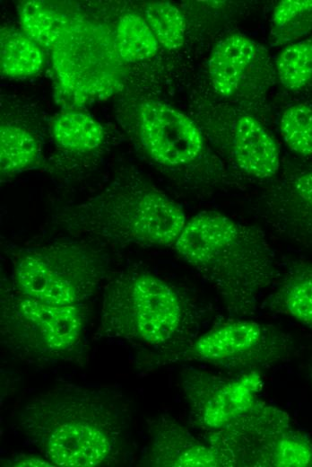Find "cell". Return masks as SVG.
Returning a JSON list of instances; mask_svg holds the SVG:
<instances>
[{
  "instance_id": "26",
  "label": "cell",
  "mask_w": 312,
  "mask_h": 467,
  "mask_svg": "<svg viewBox=\"0 0 312 467\" xmlns=\"http://www.w3.org/2000/svg\"><path fill=\"white\" fill-rule=\"evenodd\" d=\"M308 377H309V381L312 384V362L308 365Z\"/></svg>"
},
{
  "instance_id": "17",
  "label": "cell",
  "mask_w": 312,
  "mask_h": 467,
  "mask_svg": "<svg viewBox=\"0 0 312 467\" xmlns=\"http://www.w3.org/2000/svg\"><path fill=\"white\" fill-rule=\"evenodd\" d=\"M39 141L26 128L11 123L0 128V167L10 177L34 167L40 159Z\"/></svg>"
},
{
  "instance_id": "15",
  "label": "cell",
  "mask_w": 312,
  "mask_h": 467,
  "mask_svg": "<svg viewBox=\"0 0 312 467\" xmlns=\"http://www.w3.org/2000/svg\"><path fill=\"white\" fill-rule=\"evenodd\" d=\"M56 148L76 158L99 151L105 139L102 126L91 116L81 112H65L57 116L51 127Z\"/></svg>"
},
{
  "instance_id": "18",
  "label": "cell",
  "mask_w": 312,
  "mask_h": 467,
  "mask_svg": "<svg viewBox=\"0 0 312 467\" xmlns=\"http://www.w3.org/2000/svg\"><path fill=\"white\" fill-rule=\"evenodd\" d=\"M0 39V66L3 75L27 76L39 72L44 63L43 53L23 31L2 29Z\"/></svg>"
},
{
  "instance_id": "1",
  "label": "cell",
  "mask_w": 312,
  "mask_h": 467,
  "mask_svg": "<svg viewBox=\"0 0 312 467\" xmlns=\"http://www.w3.org/2000/svg\"><path fill=\"white\" fill-rule=\"evenodd\" d=\"M15 423L54 466H112L127 456L132 408L118 389L65 383L28 400Z\"/></svg>"
},
{
  "instance_id": "12",
  "label": "cell",
  "mask_w": 312,
  "mask_h": 467,
  "mask_svg": "<svg viewBox=\"0 0 312 467\" xmlns=\"http://www.w3.org/2000/svg\"><path fill=\"white\" fill-rule=\"evenodd\" d=\"M180 383L191 420L210 436L248 413L259 401L264 382L260 371L224 376L188 368L182 372Z\"/></svg>"
},
{
  "instance_id": "8",
  "label": "cell",
  "mask_w": 312,
  "mask_h": 467,
  "mask_svg": "<svg viewBox=\"0 0 312 467\" xmlns=\"http://www.w3.org/2000/svg\"><path fill=\"white\" fill-rule=\"evenodd\" d=\"M293 340L284 331L237 318L196 336L181 349L151 361L152 367L177 362H199L235 372L260 371L291 354Z\"/></svg>"
},
{
  "instance_id": "9",
  "label": "cell",
  "mask_w": 312,
  "mask_h": 467,
  "mask_svg": "<svg viewBox=\"0 0 312 467\" xmlns=\"http://www.w3.org/2000/svg\"><path fill=\"white\" fill-rule=\"evenodd\" d=\"M205 440L230 450L238 466L312 467V439L292 426L287 412L261 400Z\"/></svg>"
},
{
  "instance_id": "7",
  "label": "cell",
  "mask_w": 312,
  "mask_h": 467,
  "mask_svg": "<svg viewBox=\"0 0 312 467\" xmlns=\"http://www.w3.org/2000/svg\"><path fill=\"white\" fill-rule=\"evenodd\" d=\"M104 254L89 244L58 242L21 251L9 281L19 293L60 306L85 304L108 274Z\"/></svg>"
},
{
  "instance_id": "14",
  "label": "cell",
  "mask_w": 312,
  "mask_h": 467,
  "mask_svg": "<svg viewBox=\"0 0 312 467\" xmlns=\"http://www.w3.org/2000/svg\"><path fill=\"white\" fill-rule=\"evenodd\" d=\"M142 463L151 467L238 466L230 450L197 439L168 414L149 422V442Z\"/></svg>"
},
{
  "instance_id": "13",
  "label": "cell",
  "mask_w": 312,
  "mask_h": 467,
  "mask_svg": "<svg viewBox=\"0 0 312 467\" xmlns=\"http://www.w3.org/2000/svg\"><path fill=\"white\" fill-rule=\"evenodd\" d=\"M257 211L274 231L312 248V166L289 165L265 183Z\"/></svg>"
},
{
  "instance_id": "10",
  "label": "cell",
  "mask_w": 312,
  "mask_h": 467,
  "mask_svg": "<svg viewBox=\"0 0 312 467\" xmlns=\"http://www.w3.org/2000/svg\"><path fill=\"white\" fill-rule=\"evenodd\" d=\"M198 125L219 156L245 182L267 183L279 172V145L250 110L213 98L205 103Z\"/></svg>"
},
{
  "instance_id": "3",
  "label": "cell",
  "mask_w": 312,
  "mask_h": 467,
  "mask_svg": "<svg viewBox=\"0 0 312 467\" xmlns=\"http://www.w3.org/2000/svg\"><path fill=\"white\" fill-rule=\"evenodd\" d=\"M199 323V312L192 300L146 269L120 271L105 287L101 333L149 350L147 363L191 342L197 336Z\"/></svg>"
},
{
  "instance_id": "4",
  "label": "cell",
  "mask_w": 312,
  "mask_h": 467,
  "mask_svg": "<svg viewBox=\"0 0 312 467\" xmlns=\"http://www.w3.org/2000/svg\"><path fill=\"white\" fill-rule=\"evenodd\" d=\"M186 218L173 199L137 175L116 181L102 194L63 208L53 225L77 236L120 245H174Z\"/></svg>"
},
{
  "instance_id": "23",
  "label": "cell",
  "mask_w": 312,
  "mask_h": 467,
  "mask_svg": "<svg viewBox=\"0 0 312 467\" xmlns=\"http://www.w3.org/2000/svg\"><path fill=\"white\" fill-rule=\"evenodd\" d=\"M145 21L160 46L168 50L180 48L186 38V22L181 11L165 1L148 3Z\"/></svg>"
},
{
  "instance_id": "6",
  "label": "cell",
  "mask_w": 312,
  "mask_h": 467,
  "mask_svg": "<svg viewBox=\"0 0 312 467\" xmlns=\"http://www.w3.org/2000/svg\"><path fill=\"white\" fill-rule=\"evenodd\" d=\"M85 304L60 306L16 291L9 281L1 287L0 339L20 360L32 364L71 362L85 350Z\"/></svg>"
},
{
  "instance_id": "5",
  "label": "cell",
  "mask_w": 312,
  "mask_h": 467,
  "mask_svg": "<svg viewBox=\"0 0 312 467\" xmlns=\"http://www.w3.org/2000/svg\"><path fill=\"white\" fill-rule=\"evenodd\" d=\"M134 139L143 155L178 183L203 192L245 183L212 148L199 125L156 100L138 105Z\"/></svg>"
},
{
  "instance_id": "24",
  "label": "cell",
  "mask_w": 312,
  "mask_h": 467,
  "mask_svg": "<svg viewBox=\"0 0 312 467\" xmlns=\"http://www.w3.org/2000/svg\"><path fill=\"white\" fill-rule=\"evenodd\" d=\"M279 128L288 148L299 158L312 162V105L299 102L287 107Z\"/></svg>"
},
{
  "instance_id": "21",
  "label": "cell",
  "mask_w": 312,
  "mask_h": 467,
  "mask_svg": "<svg viewBox=\"0 0 312 467\" xmlns=\"http://www.w3.org/2000/svg\"><path fill=\"white\" fill-rule=\"evenodd\" d=\"M159 46L145 19L133 13L121 17L117 29V48L123 60L151 59L157 54Z\"/></svg>"
},
{
  "instance_id": "19",
  "label": "cell",
  "mask_w": 312,
  "mask_h": 467,
  "mask_svg": "<svg viewBox=\"0 0 312 467\" xmlns=\"http://www.w3.org/2000/svg\"><path fill=\"white\" fill-rule=\"evenodd\" d=\"M275 75L287 90L312 89V38L287 45L274 62Z\"/></svg>"
},
{
  "instance_id": "11",
  "label": "cell",
  "mask_w": 312,
  "mask_h": 467,
  "mask_svg": "<svg viewBox=\"0 0 312 467\" xmlns=\"http://www.w3.org/2000/svg\"><path fill=\"white\" fill-rule=\"evenodd\" d=\"M207 74L214 99L252 110L264 101L275 75L267 49L240 32H230L212 48Z\"/></svg>"
},
{
  "instance_id": "22",
  "label": "cell",
  "mask_w": 312,
  "mask_h": 467,
  "mask_svg": "<svg viewBox=\"0 0 312 467\" xmlns=\"http://www.w3.org/2000/svg\"><path fill=\"white\" fill-rule=\"evenodd\" d=\"M22 31L39 46L54 48L67 28V22L42 2L26 1L19 11Z\"/></svg>"
},
{
  "instance_id": "25",
  "label": "cell",
  "mask_w": 312,
  "mask_h": 467,
  "mask_svg": "<svg viewBox=\"0 0 312 467\" xmlns=\"http://www.w3.org/2000/svg\"><path fill=\"white\" fill-rule=\"evenodd\" d=\"M10 464L13 466H54L48 460L46 461L41 457L28 454L14 456Z\"/></svg>"
},
{
  "instance_id": "16",
  "label": "cell",
  "mask_w": 312,
  "mask_h": 467,
  "mask_svg": "<svg viewBox=\"0 0 312 467\" xmlns=\"http://www.w3.org/2000/svg\"><path fill=\"white\" fill-rule=\"evenodd\" d=\"M267 306L312 328V263L290 269L268 298Z\"/></svg>"
},
{
  "instance_id": "20",
  "label": "cell",
  "mask_w": 312,
  "mask_h": 467,
  "mask_svg": "<svg viewBox=\"0 0 312 467\" xmlns=\"http://www.w3.org/2000/svg\"><path fill=\"white\" fill-rule=\"evenodd\" d=\"M273 45L290 44L312 31V0H283L274 7L271 21Z\"/></svg>"
},
{
  "instance_id": "2",
  "label": "cell",
  "mask_w": 312,
  "mask_h": 467,
  "mask_svg": "<svg viewBox=\"0 0 312 467\" xmlns=\"http://www.w3.org/2000/svg\"><path fill=\"white\" fill-rule=\"evenodd\" d=\"M173 246L237 318L256 313L261 293L276 277L264 234L218 211H202L187 220Z\"/></svg>"
}]
</instances>
